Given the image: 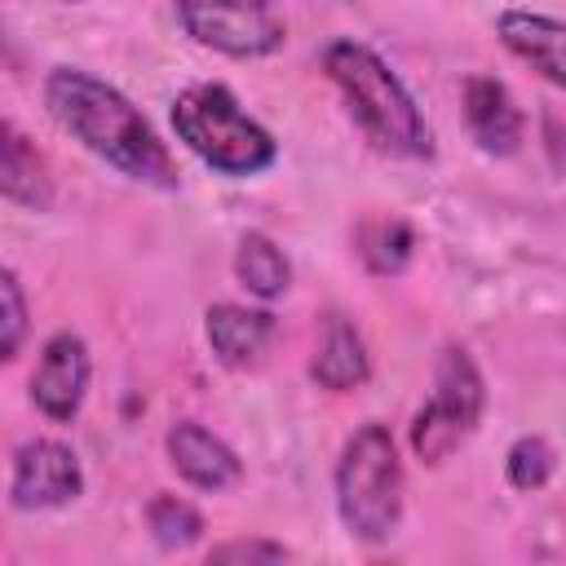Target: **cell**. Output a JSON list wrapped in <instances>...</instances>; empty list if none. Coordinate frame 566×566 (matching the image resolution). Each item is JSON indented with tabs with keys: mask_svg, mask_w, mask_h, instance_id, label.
Masks as SVG:
<instances>
[{
	"mask_svg": "<svg viewBox=\"0 0 566 566\" xmlns=\"http://www.w3.org/2000/svg\"><path fill=\"white\" fill-rule=\"evenodd\" d=\"M203 332H208L212 354H217L226 367H248V363L265 349L274 323H270L265 310H248V305H230V301H221V305L208 310Z\"/></svg>",
	"mask_w": 566,
	"mask_h": 566,
	"instance_id": "obj_13",
	"label": "cell"
},
{
	"mask_svg": "<svg viewBox=\"0 0 566 566\" xmlns=\"http://www.w3.org/2000/svg\"><path fill=\"white\" fill-rule=\"evenodd\" d=\"M172 128L203 164L226 177H252L279 155L274 137L234 102L226 84H190L172 102Z\"/></svg>",
	"mask_w": 566,
	"mask_h": 566,
	"instance_id": "obj_3",
	"label": "cell"
},
{
	"mask_svg": "<svg viewBox=\"0 0 566 566\" xmlns=\"http://www.w3.org/2000/svg\"><path fill=\"white\" fill-rule=\"evenodd\" d=\"M323 71L345 93L354 119L363 124V133L380 150L407 155V159H429L433 155V133H429L416 97L367 44H354V40L327 44L323 49Z\"/></svg>",
	"mask_w": 566,
	"mask_h": 566,
	"instance_id": "obj_2",
	"label": "cell"
},
{
	"mask_svg": "<svg viewBox=\"0 0 566 566\" xmlns=\"http://www.w3.org/2000/svg\"><path fill=\"white\" fill-rule=\"evenodd\" d=\"M181 27L230 57H265L283 44V18L274 0H177Z\"/></svg>",
	"mask_w": 566,
	"mask_h": 566,
	"instance_id": "obj_6",
	"label": "cell"
},
{
	"mask_svg": "<svg viewBox=\"0 0 566 566\" xmlns=\"http://www.w3.org/2000/svg\"><path fill=\"white\" fill-rule=\"evenodd\" d=\"M234 274H239V283H243L252 296L270 301V296H279V292L287 287L292 265H287V256H283L265 234H243V243H239V252H234Z\"/></svg>",
	"mask_w": 566,
	"mask_h": 566,
	"instance_id": "obj_15",
	"label": "cell"
},
{
	"mask_svg": "<svg viewBox=\"0 0 566 566\" xmlns=\"http://www.w3.org/2000/svg\"><path fill=\"white\" fill-rule=\"evenodd\" d=\"M464 119H469V133L478 137V146L491 155H513L522 142V111L513 106L509 88L491 75L464 80Z\"/></svg>",
	"mask_w": 566,
	"mask_h": 566,
	"instance_id": "obj_11",
	"label": "cell"
},
{
	"mask_svg": "<svg viewBox=\"0 0 566 566\" xmlns=\"http://www.w3.org/2000/svg\"><path fill=\"white\" fill-rule=\"evenodd\" d=\"M0 292H4V358H13L22 349V332H27V305H22V287H18L13 270H4Z\"/></svg>",
	"mask_w": 566,
	"mask_h": 566,
	"instance_id": "obj_19",
	"label": "cell"
},
{
	"mask_svg": "<svg viewBox=\"0 0 566 566\" xmlns=\"http://www.w3.org/2000/svg\"><path fill=\"white\" fill-rule=\"evenodd\" d=\"M310 376L332 394L358 389L367 380V345L340 314L323 318V332H318V345L310 358Z\"/></svg>",
	"mask_w": 566,
	"mask_h": 566,
	"instance_id": "obj_12",
	"label": "cell"
},
{
	"mask_svg": "<svg viewBox=\"0 0 566 566\" xmlns=\"http://www.w3.org/2000/svg\"><path fill=\"white\" fill-rule=\"evenodd\" d=\"M283 557H287V548L270 544V539H230L208 553V562H283Z\"/></svg>",
	"mask_w": 566,
	"mask_h": 566,
	"instance_id": "obj_20",
	"label": "cell"
},
{
	"mask_svg": "<svg viewBox=\"0 0 566 566\" xmlns=\"http://www.w3.org/2000/svg\"><path fill=\"white\" fill-rule=\"evenodd\" d=\"M504 469H509V482H513L517 491H539V486L553 478V469H557V451H553L539 433H526V438H517V442L509 447Z\"/></svg>",
	"mask_w": 566,
	"mask_h": 566,
	"instance_id": "obj_18",
	"label": "cell"
},
{
	"mask_svg": "<svg viewBox=\"0 0 566 566\" xmlns=\"http://www.w3.org/2000/svg\"><path fill=\"white\" fill-rule=\"evenodd\" d=\"M336 509L349 535L389 539L402 517V464L385 424H363L336 464Z\"/></svg>",
	"mask_w": 566,
	"mask_h": 566,
	"instance_id": "obj_4",
	"label": "cell"
},
{
	"mask_svg": "<svg viewBox=\"0 0 566 566\" xmlns=\"http://www.w3.org/2000/svg\"><path fill=\"white\" fill-rule=\"evenodd\" d=\"M482 416V376L460 345H447L433 367V398L411 420V451L424 464L447 460Z\"/></svg>",
	"mask_w": 566,
	"mask_h": 566,
	"instance_id": "obj_5",
	"label": "cell"
},
{
	"mask_svg": "<svg viewBox=\"0 0 566 566\" xmlns=\"http://www.w3.org/2000/svg\"><path fill=\"white\" fill-rule=\"evenodd\" d=\"M0 190L9 203L35 208V212H44L53 199V181H49L44 159L35 155V146L13 124H0Z\"/></svg>",
	"mask_w": 566,
	"mask_h": 566,
	"instance_id": "obj_14",
	"label": "cell"
},
{
	"mask_svg": "<svg viewBox=\"0 0 566 566\" xmlns=\"http://www.w3.org/2000/svg\"><path fill=\"white\" fill-rule=\"evenodd\" d=\"M88 349L80 336L57 332L53 340H44L40 363L31 371V402L49 416V420H71L84 402L88 389Z\"/></svg>",
	"mask_w": 566,
	"mask_h": 566,
	"instance_id": "obj_8",
	"label": "cell"
},
{
	"mask_svg": "<svg viewBox=\"0 0 566 566\" xmlns=\"http://www.w3.org/2000/svg\"><path fill=\"white\" fill-rule=\"evenodd\" d=\"M80 486H84V473L71 447L53 438H35L18 447L13 478H9L13 509H57V504H71Z\"/></svg>",
	"mask_w": 566,
	"mask_h": 566,
	"instance_id": "obj_7",
	"label": "cell"
},
{
	"mask_svg": "<svg viewBox=\"0 0 566 566\" xmlns=\"http://www.w3.org/2000/svg\"><path fill=\"white\" fill-rule=\"evenodd\" d=\"M168 460H172V469H177L190 486H199V491H226V486H234L239 473H243L239 455H234L217 433H208V429L195 424V420H181V424L168 429Z\"/></svg>",
	"mask_w": 566,
	"mask_h": 566,
	"instance_id": "obj_9",
	"label": "cell"
},
{
	"mask_svg": "<svg viewBox=\"0 0 566 566\" xmlns=\"http://www.w3.org/2000/svg\"><path fill=\"white\" fill-rule=\"evenodd\" d=\"M411 248H416L411 226L398 217H367L358 226V252L371 274H398L411 261Z\"/></svg>",
	"mask_w": 566,
	"mask_h": 566,
	"instance_id": "obj_16",
	"label": "cell"
},
{
	"mask_svg": "<svg viewBox=\"0 0 566 566\" xmlns=\"http://www.w3.org/2000/svg\"><path fill=\"white\" fill-rule=\"evenodd\" d=\"M44 102H49L53 119L75 142H84L97 159H106L124 177L159 186V190L177 186V164H172L168 146L155 137V128L142 119V111L106 80L75 71V66H57L44 80Z\"/></svg>",
	"mask_w": 566,
	"mask_h": 566,
	"instance_id": "obj_1",
	"label": "cell"
},
{
	"mask_svg": "<svg viewBox=\"0 0 566 566\" xmlns=\"http://www.w3.org/2000/svg\"><path fill=\"white\" fill-rule=\"evenodd\" d=\"M500 40L509 53H517L531 71L566 88V22L526 13V9H504L500 13Z\"/></svg>",
	"mask_w": 566,
	"mask_h": 566,
	"instance_id": "obj_10",
	"label": "cell"
},
{
	"mask_svg": "<svg viewBox=\"0 0 566 566\" xmlns=\"http://www.w3.org/2000/svg\"><path fill=\"white\" fill-rule=\"evenodd\" d=\"M146 522H150V535L159 548H186L203 535V517L177 495H155L146 509Z\"/></svg>",
	"mask_w": 566,
	"mask_h": 566,
	"instance_id": "obj_17",
	"label": "cell"
}]
</instances>
